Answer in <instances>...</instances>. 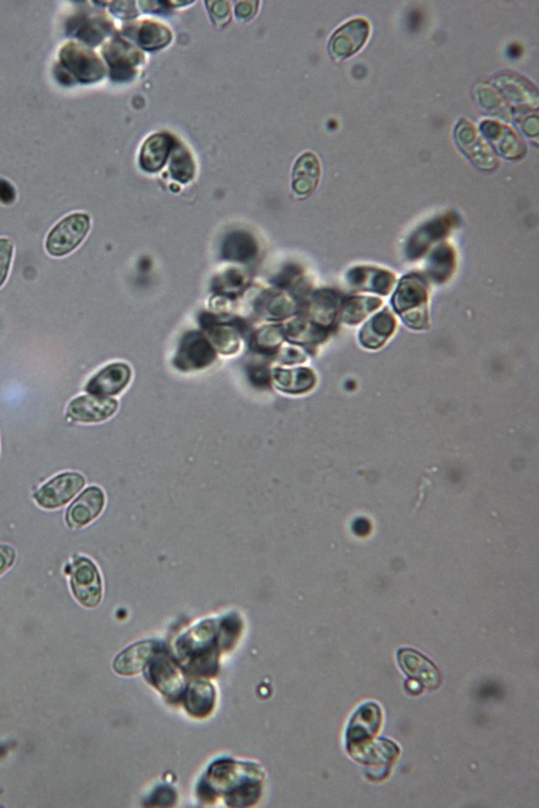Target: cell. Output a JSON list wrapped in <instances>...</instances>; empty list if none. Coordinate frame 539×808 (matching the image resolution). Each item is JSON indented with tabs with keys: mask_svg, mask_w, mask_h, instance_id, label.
<instances>
[{
	"mask_svg": "<svg viewBox=\"0 0 539 808\" xmlns=\"http://www.w3.org/2000/svg\"><path fill=\"white\" fill-rule=\"evenodd\" d=\"M90 217L75 213L65 217L50 231L46 248L53 257H64L79 246L90 231Z\"/></svg>",
	"mask_w": 539,
	"mask_h": 808,
	"instance_id": "1",
	"label": "cell"
},
{
	"mask_svg": "<svg viewBox=\"0 0 539 808\" xmlns=\"http://www.w3.org/2000/svg\"><path fill=\"white\" fill-rule=\"evenodd\" d=\"M72 594L86 608H96L102 600V579L91 560L76 556L70 567Z\"/></svg>",
	"mask_w": 539,
	"mask_h": 808,
	"instance_id": "2",
	"label": "cell"
},
{
	"mask_svg": "<svg viewBox=\"0 0 539 808\" xmlns=\"http://www.w3.org/2000/svg\"><path fill=\"white\" fill-rule=\"evenodd\" d=\"M85 484L86 478L80 473H60L39 488L34 495V499L43 509H58L70 503L85 487Z\"/></svg>",
	"mask_w": 539,
	"mask_h": 808,
	"instance_id": "3",
	"label": "cell"
},
{
	"mask_svg": "<svg viewBox=\"0 0 539 808\" xmlns=\"http://www.w3.org/2000/svg\"><path fill=\"white\" fill-rule=\"evenodd\" d=\"M370 25L365 19H353L333 33L330 41V57L335 60H344L353 57L368 41Z\"/></svg>",
	"mask_w": 539,
	"mask_h": 808,
	"instance_id": "4",
	"label": "cell"
},
{
	"mask_svg": "<svg viewBox=\"0 0 539 808\" xmlns=\"http://www.w3.org/2000/svg\"><path fill=\"white\" fill-rule=\"evenodd\" d=\"M118 410V403L115 399L98 397V395H79L68 406L69 419L79 423H101L107 421Z\"/></svg>",
	"mask_w": 539,
	"mask_h": 808,
	"instance_id": "5",
	"label": "cell"
},
{
	"mask_svg": "<svg viewBox=\"0 0 539 808\" xmlns=\"http://www.w3.org/2000/svg\"><path fill=\"white\" fill-rule=\"evenodd\" d=\"M132 377L131 367L124 362H115L93 376L87 383L86 392L98 397L108 398L110 395L124 392L129 385Z\"/></svg>",
	"mask_w": 539,
	"mask_h": 808,
	"instance_id": "6",
	"label": "cell"
},
{
	"mask_svg": "<svg viewBox=\"0 0 539 808\" xmlns=\"http://www.w3.org/2000/svg\"><path fill=\"white\" fill-rule=\"evenodd\" d=\"M398 661L405 675L418 683L421 687L435 690L441 684V672L432 661L420 652L403 649L398 652Z\"/></svg>",
	"mask_w": 539,
	"mask_h": 808,
	"instance_id": "7",
	"label": "cell"
},
{
	"mask_svg": "<svg viewBox=\"0 0 539 808\" xmlns=\"http://www.w3.org/2000/svg\"><path fill=\"white\" fill-rule=\"evenodd\" d=\"M105 506V495L98 487H90L72 503L66 512V523L70 528L88 525L101 515Z\"/></svg>",
	"mask_w": 539,
	"mask_h": 808,
	"instance_id": "8",
	"label": "cell"
},
{
	"mask_svg": "<svg viewBox=\"0 0 539 808\" xmlns=\"http://www.w3.org/2000/svg\"><path fill=\"white\" fill-rule=\"evenodd\" d=\"M321 180V163L312 153H305L294 164L293 172V191L302 197L312 193Z\"/></svg>",
	"mask_w": 539,
	"mask_h": 808,
	"instance_id": "9",
	"label": "cell"
},
{
	"mask_svg": "<svg viewBox=\"0 0 539 808\" xmlns=\"http://www.w3.org/2000/svg\"><path fill=\"white\" fill-rule=\"evenodd\" d=\"M173 146V138L168 134L159 133L150 136L142 148L140 157L142 169L149 172L163 169Z\"/></svg>",
	"mask_w": 539,
	"mask_h": 808,
	"instance_id": "10",
	"label": "cell"
},
{
	"mask_svg": "<svg viewBox=\"0 0 539 808\" xmlns=\"http://www.w3.org/2000/svg\"><path fill=\"white\" fill-rule=\"evenodd\" d=\"M153 645L149 643L133 645L132 648L122 652L116 657L114 664L115 671L119 675L131 676L142 671L144 662L152 655Z\"/></svg>",
	"mask_w": 539,
	"mask_h": 808,
	"instance_id": "11",
	"label": "cell"
},
{
	"mask_svg": "<svg viewBox=\"0 0 539 808\" xmlns=\"http://www.w3.org/2000/svg\"><path fill=\"white\" fill-rule=\"evenodd\" d=\"M107 59L116 71H118V77L121 70L130 76L135 66L141 63L142 54L125 42H116L107 50Z\"/></svg>",
	"mask_w": 539,
	"mask_h": 808,
	"instance_id": "12",
	"label": "cell"
},
{
	"mask_svg": "<svg viewBox=\"0 0 539 808\" xmlns=\"http://www.w3.org/2000/svg\"><path fill=\"white\" fill-rule=\"evenodd\" d=\"M137 39L144 49L157 50L168 46L172 41V33L163 24L147 21L138 29Z\"/></svg>",
	"mask_w": 539,
	"mask_h": 808,
	"instance_id": "13",
	"label": "cell"
},
{
	"mask_svg": "<svg viewBox=\"0 0 539 808\" xmlns=\"http://www.w3.org/2000/svg\"><path fill=\"white\" fill-rule=\"evenodd\" d=\"M171 172L176 181L183 183L191 181L196 174V165L191 153L180 144L172 149Z\"/></svg>",
	"mask_w": 539,
	"mask_h": 808,
	"instance_id": "14",
	"label": "cell"
},
{
	"mask_svg": "<svg viewBox=\"0 0 539 808\" xmlns=\"http://www.w3.org/2000/svg\"><path fill=\"white\" fill-rule=\"evenodd\" d=\"M280 385L284 388V390H288V392L296 393V392H303V390H307L313 385V378L312 373L309 371L300 370L299 373H294L293 376L292 373H287L285 380H282V378H277Z\"/></svg>",
	"mask_w": 539,
	"mask_h": 808,
	"instance_id": "15",
	"label": "cell"
},
{
	"mask_svg": "<svg viewBox=\"0 0 539 808\" xmlns=\"http://www.w3.org/2000/svg\"><path fill=\"white\" fill-rule=\"evenodd\" d=\"M14 258V244L8 238H0V287H2L10 271Z\"/></svg>",
	"mask_w": 539,
	"mask_h": 808,
	"instance_id": "16",
	"label": "cell"
},
{
	"mask_svg": "<svg viewBox=\"0 0 539 808\" xmlns=\"http://www.w3.org/2000/svg\"><path fill=\"white\" fill-rule=\"evenodd\" d=\"M209 13L216 24L226 25L230 20V7L228 2H209Z\"/></svg>",
	"mask_w": 539,
	"mask_h": 808,
	"instance_id": "17",
	"label": "cell"
},
{
	"mask_svg": "<svg viewBox=\"0 0 539 808\" xmlns=\"http://www.w3.org/2000/svg\"><path fill=\"white\" fill-rule=\"evenodd\" d=\"M15 551L7 544H0V576L14 565Z\"/></svg>",
	"mask_w": 539,
	"mask_h": 808,
	"instance_id": "18",
	"label": "cell"
},
{
	"mask_svg": "<svg viewBox=\"0 0 539 808\" xmlns=\"http://www.w3.org/2000/svg\"><path fill=\"white\" fill-rule=\"evenodd\" d=\"M258 2H238L236 14L238 20L246 21L252 19L257 11Z\"/></svg>",
	"mask_w": 539,
	"mask_h": 808,
	"instance_id": "19",
	"label": "cell"
},
{
	"mask_svg": "<svg viewBox=\"0 0 539 808\" xmlns=\"http://www.w3.org/2000/svg\"><path fill=\"white\" fill-rule=\"evenodd\" d=\"M16 198L15 189L10 182L0 180V202L13 204Z\"/></svg>",
	"mask_w": 539,
	"mask_h": 808,
	"instance_id": "20",
	"label": "cell"
}]
</instances>
